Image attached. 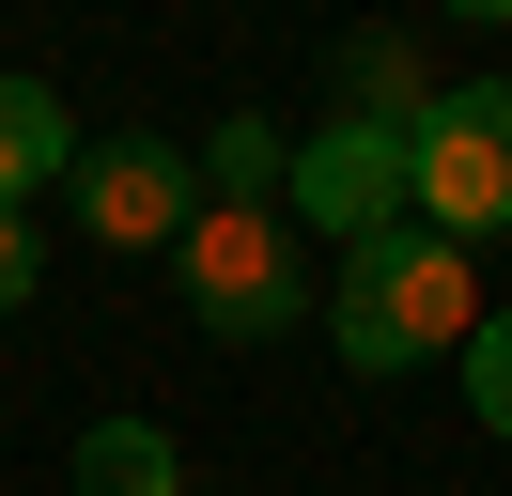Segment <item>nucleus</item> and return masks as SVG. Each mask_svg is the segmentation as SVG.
<instances>
[{"label": "nucleus", "instance_id": "f257e3e1", "mask_svg": "<svg viewBox=\"0 0 512 496\" xmlns=\"http://www.w3.org/2000/svg\"><path fill=\"white\" fill-rule=\"evenodd\" d=\"M326 341H342V372H419V357H466L481 341V264L450 233H388L342 264V295H326Z\"/></svg>", "mask_w": 512, "mask_h": 496}, {"label": "nucleus", "instance_id": "20e7f679", "mask_svg": "<svg viewBox=\"0 0 512 496\" xmlns=\"http://www.w3.org/2000/svg\"><path fill=\"white\" fill-rule=\"evenodd\" d=\"M78 233L94 248H187L202 233V155L156 140V124H125V140H78Z\"/></svg>", "mask_w": 512, "mask_h": 496}, {"label": "nucleus", "instance_id": "0eeeda50", "mask_svg": "<svg viewBox=\"0 0 512 496\" xmlns=\"http://www.w3.org/2000/svg\"><path fill=\"white\" fill-rule=\"evenodd\" d=\"M78 171V124H63V93L47 78H0V202L32 217V186H63Z\"/></svg>", "mask_w": 512, "mask_h": 496}, {"label": "nucleus", "instance_id": "9d476101", "mask_svg": "<svg viewBox=\"0 0 512 496\" xmlns=\"http://www.w3.org/2000/svg\"><path fill=\"white\" fill-rule=\"evenodd\" d=\"M466 403H481V434H512V310H481V341H466Z\"/></svg>", "mask_w": 512, "mask_h": 496}, {"label": "nucleus", "instance_id": "f03ea898", "mask_svg": "<svg viewBox=\"0 0 512 496\" xmlns=\"http://www.w3.org/2000/svg\"><path fill=\"white\" fill-rule=\"evenodd\" d=\"M404 171H419V233H450V248L512 233V78H450L404 124Z\"/></svg>", "mask_w": 512, "mask_h": 496}, {"label": "nucleus", "instance_id": "39448f33", "mask_svg": "<svg viewBox=\"0 0 512 496\" xmlns=\"http://www.w3.org/2000/svg\"><path fill=\"white\" fill-rule=\"evenodd\" d=\"M171 279H187V310H202L218 341H295V310H311L280 217H218V202H202V233L171 248Z\"/></svg>", "mask_w": 512, "mask_h": 496}, {"label": "nucleus", "instance_id": "9b49d317", "mask_svg": "<svg viewBox=\"0 0 512 496\" xmlns=\"http://www.w3.org/2000/svg\"><path fill=\"white\" fill-rule=\"evenodd\" d=\"M16 295H32V217L0 202V310H16Z\"/></svg>", "mask_w": 512, "mask_h": 496}, {"label": "nucleus", "instance_id": "1a4fd4ad", "mask_svg": "<svg viewBox=\"0 0 512 496\" xmlns=\"http://www.w3.org/2000/svg\"><path fill=\"white\" fill-rule=\"evenodd\" d=\"M342 93H357V124H419V109H435V78H419L404 31H357V47H342Z\"/></svg>", "mask_w": 512, "mask_h": 496}, {"label": "nucleus", "instance_id": "7ed1b4c3", "mask_svg": "<svg viewBox=\"0 0 512 496\" xmlns=\"http://www.w3.org/2000/svg\"><path fill=\"white\" fill-rule=\"evenodd\" d=\"M295 233H326V248H342V264H357V248H388V233H404V217H419V171H404V124H311V140H295Z\"/></svg>", "mask_w": 512, "mask_h": 496}, {"label": "nucleus", "instance_id": "423d86ee", "mask_svg": "<svg viewBox=\"0 0 512 496\" xmlns=\"http://www.w3.org/2000/svg\"><path fill=\"white\" fill-rule=\"evenodd\" d=\"M202 202H218V217H280V202H295V140H280L264 109H233L218 140H202Z\"/></svg>", "mask_w": 512, "mask_h": 496}, {"label": "nucleus", "instance_id": "6e6552de", "mask_svg": "<svg viewBox=\"0 0 512 496\" xmlns=\"http://www.w3.org/2000/svg\"><path fill=\"white\" fill-rule=\"evenodd\" d=\"M78 496H187V450L156 419H94L78 434Z\"/></svg>", "mask_w": 512, "mask_h": 496}]
</instances>
